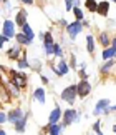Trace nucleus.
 <instances>
[{
	"instance_id": "obj_3",
	"label": "nucleus",
	"mask_w": 116,
	"mask_h": 135,
	"mask_svg": "<svg viewBox=\"0 0 116 135\" xmlns=\"http://www.w3.org/2000/svg\"><path fill=\"white\" fill-rule=\"evenodd\" d=\"M78 120H80V113H78L76 110H73V108L65 110V113H63V125H65V127L71 125V123H75Z\"/></svg>"
},
{
	"instance_id": "obj_18",
	"label": "nucleus",
	"mask_w": 116,
	"mask_h": 135,
	"mask_svg": "<svg viewBox=\"0 0 116 135\" xmlns=\"http://www.w3.org/2000/svg\"><path fill=\"white\" fill-rule=\"evenodd\" d=\"M99 44H101L103 47H109V45H111V38H109V35L106 32L99 33Z\"/></svg>"
},
{
	"instance_id": "obj_2",
	"label": "nucleus",
	"mask_w": 116,
	"mask_h": 135,
	"mask_svg": "<svg viewBox=\"0 0 116 135\" xmlns=\"http://www.w3.org/2000/svg\"><path fill=\"white\" fill-rule=\"evenodd\" d=\"M83 20H75L73 23H68L66 25V32H68V35H70V38L71 40H75L76 37H78V33L83 30Z\"/></svg>"
},
{
	"instance_id": "obj_21",
	"label": "nucleus",
	"mask_w": 116,
	"mask_h": 135,
	"mask_svg": "<svg viewBox=\"0 0 116 135\" xmlns=\"http://www.w3.org/2000/svg\"><path fill=\"white\" fill-rule=\"evenodd\" d=\"M86 50L89 52V54L94 52V37L93 35H88L86 37Z\"/></svg>"
},
{
	"instance_id": "obj_16",
	"label": "nucleus",
	"mask_w": 116,
	"mask_h": 135,
	"mask_svg": "<svg viewBox=\"0 0 116 135\" xmlns=\"http://www.w3.org/2000/svg\"><path fill=\"white\" fill-rule=\"evenodd\" d=\"M13 127H15V132H23L25 127H27V115H23L18 122H15Z\"/></svg>"
},
{
	"instance_id": "obj_14",
	"label": "nucleus",
	"mask_w": 116,
	"mask_h": 135,
	"mask_svg": "<svg viewBox=\"0 0 116 135\" xmlns=\"http://www.w3.org/2000/svg\"><path fill=\"white\" fill-rule=\"evenodd\" d=\"M101 57H103V60L114 59V57H116V50H114V47H113V45H111V47H104V50H103Z\"/></svg>"
},
{
	"instance_id": "obj_32",
	"label": "nucleus",
	"mask_w": 116,
	"mask_h": 135,
	"mask_svg": "<svg viewBox=\"0 0 116 135\" xmlns=\"http://www.w3.org/2000/svg\"><path fill=\"white\" fill-rule=\"evenodd\" d=\"M23 3H33V0H22Z\"/></svg>"
},
{
	"instance_id": "obj_25",
	"label": "nucleus",
	"mask_w": 116,
	"mask_h": 135,
	"mask_svg": "<svg viewBox=\"0 0 116 135\" xmlns=\"http://www.w3.org/2000/svg\"><path fill=\"white\" fill-rule=\"evenodd\" d=\"M73 15H75L76 20H85V15H83L80 7H73Z\"/></svg>"
},
{
	"instance_id": "obj_10",
	"label": "nucleus",
	"mask_w": 116,
	"mask_h": 135,
	"mask_svg": "<svg viewBox=\"0 0 116 135\" xmlns=\"http://www.w3.org/2000/svg\"><path fill=\"white\" fill-rule=\"evenodd\" d=\"M63 117V112H61V108L60 107H55L53 110L50 112V117H48V122L50 123H58V120Z\"/></svg>"
},
{
	"instance_id": "obj_17",
	"label": "nucleus",
	"mask_w": 116,
	"mask_h": 135,
	"mask_svg": "<svg viewBox=\"0 0 116 135\" xmlns=\"http://www.w3.org/2000/svg\"><path fill=\"white\" fill-rule=\"evenodd\" d=\"M15 38H17V42H18L20 45H30L31 42H33V40H30L23 32H22V33H17V35H15Z\"/></svg>"
},
{
	"instance_id": "obj_7",
	"label": "nucleus",
	"mask_w": 116,
	"mask_h": 135,
	"mask_svg": "<svg viewBox=\"0 0 116 135\" xmlns=\"http://www.w3.org/2000/svg\"><path fill=\"white\" fill-rule=\"evenodd\" d=\"M53 70H55V74H56L58 77H63V75H66L68 72H70V69H68V64H66L65 59H61L56 65H53Z\"/></svg>"
},
{
	"instance_id": "obj_27",
	"label": "nucleus",
	"mask_w": 116,
	"mask_h": 135,
	"mask_svg": "<svg viewBox=\"0 0 116 135\" xmlns=\"http://www.w3.org/2000/svg\"><path fill=\"white\" fill-rule=\"evenodd\" d=\"M93 130H94V133H98V135L103 133V132H101V120H98V122L93 125Z\"/></svg>"
},
{
	"instance_id": "obj_29",
	"label": "nucleus",
	"mask_w": 116,
	"mask_h": 135,
	"mask_svg": "<svg viewBox=\"0 0 116 135\" xmlns=\"http://www.w3.org/2000/svg\"><path fill=\"white\" fill-rule=\"evenodd\" d=\"M7 120H8V115L5 112H2V113H0V123H5Z\"/></svg>"
},
{
	"instance_id": "obj_4",
	"label": "nucleus",
	"mask_w": 116,
	"mask_h": 135,
	"mask_svg": "<svg viewBox=\"0 0 116 135\" xmlns=\"http://www.w3.org/2000/svg\"><path fill=\"white\" fill-rule=\"evenodd\" d=\"M111 112V107H109V100L108 98H101V100H98L96 107H94L93 113L94 115H104V113H109Z\"/></svg>"
},
{
	"instance_id": "obj_22",
	"label": "nucleus",
	"mask_w": 116,
	"mask_h": 135,
	"mask_svg": "<svg viewBox=\"0 0 116 135\" xmlns=\"http://www.w3.org/2000/svg\"><path fill=\"white\" fill-rule=\"evenodd\" d=\"M22 32H23L25 35H27V37H28L30 40H33V38H35V33H33V30H31V27H30L28 23H25L23 27H22Z\"/></svg>"
},
{
	"instance_id": "obj_28",
	"label": "nucleus",
	"mask_w": 116,
	"mask_h": 135,
	"mask_svg": "<svg viewBox=\"0 0 116 135\" xmlns=\"http://www.w3.org/2000/svg\"><path fill=\"white\" fill-rule=\"evenodd\" d=\"M55 55L60 57V59H63V50H61L60 45H55Z\"/></svg>"
},
{
	"instance_id": "obj_8",
	"label": "nucleus",
	"mask_w": 116,
	"mask_h": 135,
	"mask_svg": "<svg viewBox=\"0 0 116 135\" xmlns=\"http://www.w3.org/2000/svg\"><path fill=\"white\" fill-rule=\"evenodd\" d=\"M10 77H12V82L13 84H17L18 87H23L25 84H27V77L22 75V74H17V72H10Z\"/></svg>"
},
{
	"instance_id": "obj_12",
	"label": "nucleus",
	"mask_w": 116,
	"mask_h": 135,
	"mask_svg": "<svg viewBox=\"0 0 116 135\" xmlns=\"http://www.w3.org/2000/svg\"><path fill=\"white\" fill-rule=\"evenodd\" d=\"M33 97L35 100L40 103V105H43V103L46 102V95H45V89H35L33 92Z\"/></svg>"
},
{
	"instance_id": "obj_5",
	"label": "nucleus",
	"mask_w": 116,
	"mask_h": 135,
	"mask_svg": "<svg viewBox=\"0 0 116 135\" xmlns=\"http://www.w3.org/2000/svg\"><path fill=\"white\" fill-rule=\"evenodd\" d=\"M15 25H17V22H13V20H5L3 25H2V33L7 35L8 38H15Z\"/></svg>"
},
{
	"instance_id": "obj_1",
	"label": "nucleus",
	"mask_w": 116,
	"mask_h": 135,
	"mask_svg": "<svg viewBox=\"0 0 116 135\" xmlns=\"http://www.w3.org/2000/svg\"><path fill=\"white\" fill-rule=\"evenodd\" d=\"M76 95H78V89H76V85H70V87H66V89L61 92V98H63V100H65L66 103H70V105H73V103H75Z\"/></svg>"
},
{
	"instance_id": "obj_34",
	"label": "nucleus",
	"mask_w": 116,
	"mask_h": 135,
	"mask_svg": "<svg viewBox=\"0 0 116 135\" xmlns=\"http://www.w3.org/2000/svg\"><path fill=\"white\" fill-rule=\"evenodd\" d=\"M113 132H114V133H116V125H114V127H113Z\"/></svg>"
},
{
	"instance_id": "obj_11",
	"label": "nucleus",
	"mask_w": 116,
	"mask_h": 135,
	"mask_svg": "<svg viewBox=\"0 0 116 135\" xmlns=\"http://www.w3.org/2000/svg\"><path fill=\"white\" fill-rule=\"evenodd\" d=\"M108 12H109V0H103V2H99L96 13H99L101 17H106Z\"/></svg>"
},
{
	"instance_id": "obj_13",
	"label": "nucleus",
	"mask_w": 116,
	"mask_h": 135,
	"mask_svg": "<svg viewBox=\"0 0 116 135\" xmlns=\"http://www.w3.org/2000/svg\"><path fill=\"white\" fill-rule=\"evenodd\" d=\"M27 10H20V12H17V18H15V22H17V25H20V27H23L25 23H27Z\"/></svg>"
},
{
	"instance_id": "obj_9",
	"label": "nucleus",
	"mask_w": 116,
	"mask_h": 135,
	"mask_svg": "<svg viewBox=\"0 0 116 135\" xmlns=\"http://www.w3.org/2000/svg\"><path fill=\"white\" fill-rule=\"evenodd\" d=\"M23 115H25V113H23L22 108H13V110H10V112H8V122L15 123V122H18Z\"/></svg>"
},
{
	"instance_id": "obj_30",
	"label": "nucleus",
	"mask_w": 116,
	"mask_h": 135,
	"mask_svg": "<svg viewBox=\"0 0 116 135\" xmlns=\"http://www.w3.org/2000/svg\"><path fill=\"white\" fill-rule=\"evenodd\" d=\"M65 5H66V10H73V0H65Z\"/></svg>"
},
{
	"instance_id": "obj_33",
	"label": "nucleus",
	"mask_w": 116,
	"mask_h": 135,
	"mask_svg": "<svg viewBox=\"0 0 116 135\" xmlns=\"http://www.w3.org/2000/svg\"><path fill=\"white\" fill-rule=\"evenodd\" d=\"M111 112H116V105H111Z\"/></svg>"
},
{
	"instance_id": "obj_35",
	"label": "nucleus",
	"mask_w": 116,
	"mask_h": 135,
	"mask_svg": "<svg viewBox=\"0 0 116 135\" xmlns=\"http://www.w3.org/2000/svg\"><path fill=\"white\" fill-rule=\"evenodd\" d=\"M114 2H116V0H114Z\"/></svg>"
},
{
	"instance_id": "obj_26",
	"label": "nucleus",
	"mask_w": 116,
	"mask_h": 135,
	"mask_svg": "<svg viewBox=\"0 0 116 135\" xmlns=\"http://www.w3.org/2000/svg\"><path fill=\"white\" fill-rule=\"evenodd\" d=\"M30 67V62L27 60V59H22V60H18V69H28Z\"/></svg>"
},
{
	"instance_id": "obj_15",
	"label": "nucleus",
	"mask_w": 116,
	"mask_h": 135,
	"mask_svg": "<svg viewBox=\"0 0 116 135\" xmlns=\"http://www.w3.org/2000/svg\"><path fill=\"white\" fill-rule=\"evenodd\" d=\"M63 128H65V125H63V123H50L48 133H51V135H58V133H61Z\"/></svg>"
},
{
	"instance_id": "obj_24",
	"label": "nucleus",
	"mask_w": 116,
	"mask_h": 135,
	"mask_svg": "<svg viewBox=\"0 0 116 135\" xmlns=\"http://www.w3.org/2000/svg\"><path fill=\"white\" fill-rule=\"evenodd\" d=\"M5 85H7V87H8V90H10L8 93H10V95H15V97H17V95H18V93H20V92H18V87H17V85H15V84H13V82H12V84H8V82H7V80H5Z\"/></svg>"
},
{
	"instance_id": "obj_6",
	"label": "nucleus",
	"mask_w": 116,
	"mask_h": 135,
	"mask_svg": "<svg viewBox=\"0 0 116 135\" xmlns=\"http://www.w3.org/2000/svg\"><path fill=\"white\" fill-rule=\"evenodd\" d=\"M76 89H78V95H80V97H86L88 93L91 92V84H89L86 79H83L81 82H78Z\"/></svg>"
},
{
	"instance_id": "obj_20",
	"label": "nucleus",
	"mask_w": 116,
	"mask_h": 135,
	"mask_svg": "<svg viewBox=\"0 0 116 135\" xmlns=\"http://www.w3.org/2000/svg\"><path fill=\"white\" fill-rule=\"evenodd\" d=\"M114 67V59H108V60H104V64H103V67H101V72H109Z\"/></svg>"
},
{
	"instance_id": "obj_31",
	"label": "nucleus",
	"mask_w": 116,
	"mask_h": 135,
	"mask_svg": "<svg viewBox=\"0 0 116 135\" xmlns=\"http://www.w3.org/2000/svg\"><path fill=\"white\" fill-rule=\"evenodd\" d=\"M73 7H80V0H73Z\"/></svg>"
},
{
	"instance_id": "obj_23",
	"label": "nucleus",
	"mask_w": 116,
	"mask_h": 135,
	"mask_svg": "<svg viewBox=\"0 0 116 135\" xmlns=\"http://www.w3.org/2000/svg\"><path fill=\"white\" fill-rule=\"evenodd\" d=\"M98 3L99 2H96V0H86V2H85L86 8L89 10V12H96V10H98Z\"/></svg>"
},
{
	"instance_id": "obj_19",
	"label": "nucleus",
	"mask_w": 116,
	"mask_h": 135,
	"mask_svg": "<svg viewBox=\"0 0 116 135\" xmlns=\"http://www.w3.org/2000/svg\"><path fill=\"white\" fill-rule=\"evenodd\" d=\"M20 54H22V50H20V47H18V45L10 47V49H8V57H10V59H18Z\"/></svg>"
}]
</instances>
